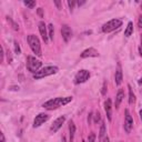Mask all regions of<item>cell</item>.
I'll list each match as a JSON object with an SVG mask.
<instances>
[{"label":"cell","instance_id":"obj_1","mask_svg":"<svg viewBox=\"0 0 142 142\" xmlns=\"http://www.w3.org/2000/svg\"><path fill=\"white\" fill-rule=\"evenodd\" d=\"M71 101H72V97H58V98L48 100L47 102H44L42 105V106L44 109H47V110H53V109H57L59 106L68 105Z\"/></svg>","mask_w":142,"mask_h":142},{"label":"cell","instance_id":"obj_2","mask_svg":"<svg viewBox=\"0 0 142 142\" xmlns=\"http://www.w3.org/2000/svg\"><path fill=\"white\" fill-rule=\"evenodd\" d=\"M28 40V43H29L30 48H31L32 52H34L36 56H42V52H41V46H40V41L39 39L37 38V36L35 35H29L27 38Z\"/></svg>","mask_w":142,"mask_h":142},{"label":"cell","instance_id":"obj_3","mask_svg":"<svg viewBox=\"0 0 142 142\" xmlns=\"http://www.w3.org/2000/svg\"><path fill=\"white\" fill-rule=\"evenodd\" d=\"M58 67L56 66H50V67H44L42 68L41 70H39L38 72H36L34 74V78L36 80L38 79H42L44 77H48V75H51V74H54V73L58 72Z\"/></svg>","mask_w":142,"mask_h":142},{"label":"cell","instance_id":"obj_4","mask_svg":"<svg viewBox=\"0 0 142 142\" xmlns=\"http://www.w3.org/2000/svg\"><path fill=\"white\" fill-rule=\"evenodd\" d=\"M41 66H42V62L40 60H37L35 57H32V56L27 57V69L29 70L30 72L34 73V74L39 71Z\"/></svg>","mask_w":142,"mask_h":142},{"label":"cell","instance_id":"obj_5","mask_svg":"<svg viewBox=\"0 0 142 142\" xmlns=\"http://www.w3.org/2000/svg\"><path fill=\"white\" fill-rule=\"evenodd\" d=\"M121 26H122V21L120 19H112V20L108 21V22L102 26V31L108 34V32H111L113 30L120 28Z\"/></svg>","mask_w":142,"mask_h":142},{"label":"cell","instance_id":"obj_6","mask_svg":"<svg viewBox=\"0 0 142 142\" xmlns=\"http://www.w3.org/2000/svg\"><path fill=\"white\" fill-rule=\"evenodd\" d=\"M90 78V72L88 70H80L78 71V73L75 74L74 77V83L75 84H80V83H83L86 82Z\"/></svg>","mask_w":142,"mask_h":142},{"label":"cell","instance_id":"obj_7","mask_svg":"<svg viewBox=\"0 0 142 142\" xmlns=\"http://www.w3.org/2000/svg\"><path fill=\"white\" fill-rule=\"evenodd\" d=\"M133 128V119H132L131 114H130V111L125 110V118H124V130L127 133H130Z\"/></svg>","mask_w":142,"mask_h":142},{"label":"cell","instance_id":"obj_8","mask_svg":"<svg viewBox=\"0 0 142 142\" xmlns=\"http://www.w3.org/2000/svg\"><path fill=\"white\" fill-rule=\"evenodd\" d=\"M49 119V115L47 113H39L37 117L35 118V121H34V128H38L40 127L41 124H43L47 120Z\"/></svg>","mask_w":142,"mask_h":142},{"label":"cell","instance_id":"obj_9","mask_svg":"<svg viewBox=\"0 0 142 142\" xmlns=\"http://www.w3.org/2000/svg\"><path fill=\"white\" fill-rule=\"evenodd\" d=\"M65 121H66V117H65V115H61V117H59L58 119H56L53 121V123H52V125H51V129L50 130L53 132V133H56V132L58 131L61 127H62V124L65 123Z\"/></svg>","mask_w":142,"mask_h":142},{"label":"cell","instance_id":"obj_10","mask_svg":"<svg viewBox=\"0 0 142 142\" xmlns=\"http://www.w3.org/2000/svg\"><path fill=\"white\" fill-rule=\"evenodd\" d=\"M61 35H62V38L66 42H68L72 37V30L68 25H63L62 28H61Z\"/></svg>","mask_w":142,"mask_h":142},{"label":"cell","instance_id":"obj_11","mask_svg":"<svg viewBox=\"0 0 142 142\" xmlns=\"http://www.w3.org/2000/svg\"><path fill=\"white\" fill-rule=\"evenodd\" d=\"M47 28L48 27L46 26V23H44L43 21H40L39 22V31L42 37V40H43L44 42H48V39H49V35H48V32H47Z\"/></svg>","mask_w":142,"mask_h":142},{"label":"cell","instance_id":"obj_12","mask_svg":"<svg viewBox=\"0 0 142 142\" xmlns=\"http://www.w3.org/2000/svg\"><path fill=\"white\" fill-rule=\"evenodd\" d=\"M90 57H99L98 50H96L94 48H89L81 53V58H90Z\"/></svg>","mask_w":142,"mask_h":142},{"label":"cell","instance_id":"obj_13","mask_svg":"<svg viewBox=\"0 0 142 142\" xmlns=\"http://www.w3.org/2000/svg\"><path fill=\"white\" fill-rule=\"evenodd\" d=\"M114 79H115V84L117 86H120L122 83V80H123V74H122V70L120 65H118V69L115 71V75H114Z\"/></svg>","mask_w":142,"mask_h":142},{"label":"cell","instance_id":"obj_14","mask_svg":"<svg viewBox=\"0 0 142 142\" xmlns=\"http://www.w3.org/2000/svg\"><path fill=\"white\" fill-rule=\"evenodd\" d=\"M111 109H112L111 100H110V99H106V102H105V110L106 112V117H108L109 121H111V119H112V115H111Z\"/></svg>","mask_w":142,"mask_h":142},{"label":"cell","instance_id":"obj_15","mask_svg":"<svg viewBox=\"0 0 142 142\" xmlns=\"http://www.w3.org/2000/svg\"><path fill=\"white\" fill-rule=\"evenodd\" d=\"M123 98H124V91L122 89H119V91H118V93H117V97H115V109L119 108L120 103L122 102Z\"/></svg>","mask_w":142,"mask_h":142},{"label":"cell","instance_id":"obj_16","mask_svg":"<svg viewBox=\"0 0 142 142\" xmlns=\"http://www.w3.org/2000/svg\"><path fill=\"white\" fill-rule=\"evenodd\" d=\"M74 133H75V125L73 121L69 122V137H70V142H73L74 139Z\"/></svg>","mask_w":142,"mask_h":142},{"label":"cell","instance_id":"obj_17","mask_svg":"<svg viewBox=\"0 0 142 142\" xmlns=\"http://www.w3.org/2000/svg\"><path fill=\"white\" fill-rule=\"evenodd\" d=\"M132 34H133V23L130 21V22L128 23V27H127V29H125V31H124V36L127 38H129Z\"/></svg>","mask_w":142,"mask_h":142},{"label":"cell","instance_id":"obj_18","mask_svg":"<svg viewBox=\"0 0 142 142\" xmlns=\"http://www.w3.org/2000/svg\"><path fill=\"white\" fill-rule=\"evenodd\" d=\"M106 133V122H102V123H101V128H100V132H99V139H100V140H102V139L105 138Z\"/></svg>","mask_w":142,"mask_h":142},{"label":"cell","instance_id":"obj_19","mask_svg":"<svg viewBox=\"0 0 142 142\" xmlns=\"http://www.w3.org/2000/svg\"><path fill=\"white\" fill-rule=\"evenodd\" d=\"M128 89H129V103L130 105H132V103H134V101H136V96H134L133 90H132L130 84L128 86Z\"/></svg>","mask_w":142,"mask_h":142},{"label":"cell","instance_id":"obj_20","mask_svg":"<svg viewBox=\"0 0 142 142\" xmlns=\"http://www.w3.org/2000/svg\"><path fill=\"white\" fill-rule=\"evenodd\" d=\"M48 30H49V32H48V35H49V39H51V40H53V36H54V29H53V25H49L48 26Z\"/></svg>","mask_w":142,"mask_h":142},{"label":"cell","instance_id":"obj_21","mask_svg":"<svg viewBox=\"0 0 142 142\" xmlns=\"http://www.w3.org/2000/svg\"><path fill=\"white\" fill-rule=\"evenodd\" d=\"M23 3H25V6H27L28 8L32 9L36 7V1H29V0H26V1H23Z\"/></svg>","mask_w":142,"mask_h":142},{"label":"cell","instance_id":"obj_22","mask_svg":"<svg viewBox=\"0 0 142 142\" xmlns=\"http://www.w3.org/2000/svg\"><path fill=\"white\" fill-rule=\"evenodd\" d=\"M7 20H8V21H10V23H11V25H12V28H13V29H15V30H19V26H18L17 23L15 22V21H12V20H11V19L9 18V17H7Z\"/></svg>","mask_w":142,"mask_h":142},{"label":"cell","instance_id":"obj_23","mask_svg":"<svg viewBox=\"0 0 142 142\" xmlns=\"http://www.w3.org/2000/svg\"><path fill=\"white\" fill-rule=\"evenodd\" d=\"M75 4H77V1H68V6H69V8H70V11H71V12L73 11V8H74Z\"/></svg>","mask_w":142,"mask_h":142},{"label":"cell","instance_id":"obj_24","mask_svg":"<svg viewBox=\"0 0 142 142\" xmlns=\"http://www.w3.org/2000/svg\"><path fill=\"white\" fill-rule=\"evenodd\" d=\"M15 51H16V53L19 54V53H21V50H20V46H19V43L17 41H15Z\"/></svg>","mask_w":142,"mask_h":142},{"label":"cell","instance_id":"obj_25","mask_svg":"<svg viewBox=\"0 0 142 142\" xmlns=\"http://www.w3.org/2000/svg\"><path fill=\"white\" fill-rule=\"evenodd\" d=\"M101 120V117H100V113L97 112L96 114H94V123H98L99 121Z\"/></svg>","mask_w":142,"mask_h":142},{"label":"cell","instance_id":"obj_26","mask_svg":"<svg viewBox=\"0 0 142 142\" xmlns=\"http://www.w3.org/2000/svg\"><path fill=\"white\" fill-rule=\"evenodd\" d=\"M88 141L89 142H96V134H94V133L90 134V136L88 137Z\"/></svg>","mask_w":142,"mask_h":142},{"label":"cell","instance_id":"obj_27","mask_svg":"<svg viewBox=\"0 0 142 142\" xmlns=\"http://www.w3.org/2000/svg\"><path fill=\"white\" fill-rule=\"evenodd\" d=\"M101 93L105 96V94L106 93V82L105 81L103 82V86H102V90H101Z\"/></svg>","mask_w":142,"mask_h":142},{"label":"cell","instance_id":"obj_28","mask_svg":"<svg viewBox=\"0 0 142 142\" xmlns=\"http://www.w3.org/2000/svg\"><path fill=\"white\" fill-rule=\"evenodd\" d=\"M54 4L57 6V8L60 10V9H62V4H61V1H59V0H56L54 1Z\"/></svg>","mask_w":142,"mask_h":142},{"label":"cell","instance_id":"obj_29","mask_svg":"<svg viewBox=\"0 0 142 142\" xmlns=\"http://www.w3.org/2000/svg\"><path fill=\"white\" fill-rule=\"evenodd\" d=\"M138 27L139 28H142V16L139 17V20H138Z\"/></svg>","mask_w":142,"mask_h":142},{"label":"cell","instance_id":"obj_30","mask_svg":"<svg viewBox=\"0 0 142 142\" xmlns=\"http://www.w3.org/2000/svg\"><path fill=\"white\" fill-rule=\"evenodd\" d=\"M38 15H39L41 18L43 17V11H42V8H39V9H38Z\"/></svg>","mask_w":142,"mask_h":142},{"label":"cell","instance_id":"obj_31","mask_svg":"<svg viewBox=\"0 0 142 142\" xmlns=\"http://www.w3.org/2000/svg\"><path fill=\"white\" fill-rule=\"evenodd\" d=\"M92 115H93L92 113H89V115H88V123H89V124L91 123V118H92Z\"/></svg>","mask_w":142,"mask_h":142},{"label":"cell","instance_id":"obj_32","mask_svg":"<svg viewBox=\"0 0 142 142\" xmlns=\"http://www.w3.org/2000/svg\"><path fill=\"white\" fill-rule=\"evenodd\" d=\"M9 90H13V91H17V90H19V87H17V86L10 87V89H9Z\"/></svg>","mask_w":142,"mask_h":142},{"label":"cell","instance_id":"obj_33","mask_svg":"<svg viewBox=\"0 0 142 142\" xmlns=\"http://www.w3.org/2000/svg\"><path fill=\"white\" fill-rule=\"evenodd\" d=\"M84 2H86V1H77V4H78V6H82Z\"/></svg>","mask_w":142,"mask_h":142},{"label":"cell","instance_id":"obj_34","mask_svg":"<svg viewBox=\"0 0 142 142\" xmlns=\"http://www.w3.org/2000/svg\"><path fill=\"white\" fill-rule=\"evenodd\" d=\"M0 137H1V142H4V136H3V133L0 134Z\"/></svg>","mask_w":142,"mask_h":142},{"label":"cell","instance_id":"obj_35","mask_svg":"<svg viewBox=\"0 0 142 142\" xmlns=\"http://www.w3.org/2000/svg\"><path fill=\"white\" fill-rule=\"evenodd\" d=\"M103 142H110V140H109V138H108V137L103 139Z\"/></svg>","mask_w":142,"mask_h":142},{"label":"cell","instance_id":"obj_36","mask_svg":"<svg viewBox=\"0 0 142 142\" xmlns=\"http://www.w3.org/2000/svg\"><path fill=\"white\" fill-rule=\"evenodd\" d=\"M139 52H140V56L142 57V47H140V48H139Z\"/></svg>","mask_w":142,"mask_h":142},{"label":"cell","instance_id":"obj_37","mask_svg":"<svg viewBox=\"0 0 142 142\" xmlns=\"http://www.w3.org/2000/svg\"><path fill=\"white\" fill-rule=\"evenodd\" d=\"M139 84H142V77L140 78V80H139Z\"/></svg>","mask_w":142,"mask_h":142},{"label":"cell","instance_id":"obj_38","mask_svg":"<svg viewBox=\"0 0 142 142\" xmlns=\"http://www.w3.org/2000/svg\"><path fill=\"white\" fill-rule=\"evenodd\" d=\"M140 119H141V120H142V110H141V111H140Z\"/></svg>","mask_w":142,"mask_h":142},{"label":"cell","instance_id":"obj_39","mask_svg":"<svg viewBox=\"0 0 142 142\" xmlns=\"http://www.w3.org/2000/svg\"><path fill=\"white\" fill-rule=\"evenodd\" d=\"M141 44H142V36H141ZM142 47V46H141Z\"/></svg>","mask_w":142,"mask_h":142},{"label":"cell","instance_id":"obj_40","mask_svg":"<svg viewBox=\"0 0 142 142\" xmlns=\"http://www.w3.org/2000/svg\"><path fill=\"white\" fill-rule=\"evenodd\" d=\"M82 142H86V141H82Z\"/></svg>","mask_w":142,"mask_h":142}]
</instances>
